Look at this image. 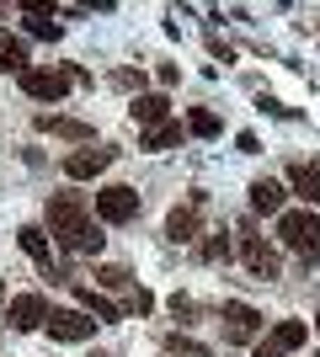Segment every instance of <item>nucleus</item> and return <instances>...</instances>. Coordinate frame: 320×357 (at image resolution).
Instances as JSON below:
<instances>
[{
  "label": "nucleus",
  "instance_id": "nucleus-18",
  "mask_svg": "<svg viewBox=\"0 0 320 357\" xmlns=\"http://www.w3.org/2000/svg\"><path fill=\"white\" fill-rule=\"evenodd\" d=\"M16 240H22V251H27L32 261H43V267H48V229H38V224H22V229H16Z\"/></svg>",
  "mask_w": 320,
  "mask_h": 357
},
{
  "label": "nucleus",
  "instance_id": "nucleus-6",
  "mask_svg": "<svg viewBox=\"0 0 320 357\" xmlns=\"http://www.w3.org/2000/svg\"><path fill=\"white\" fill-rule=\"evenodd\" d=\"M96 326H102V320L86 314V310H54L48 314V336H54V342H91Z\"/></svg>",
  "mask_w": 320,
  "mask_h": 357
},
{
  "label": "nucleus",
  "instance_id": "nucleus-7",
  "mask_svg": "<svg viewBox=\"0 0 320 357\" xmlns=\"http://www.w3.org/2000/svg\"><path fill=\"white\" fill-rule=\"evenodd\" d=\"M261 336V314L251 310V304H241V298H229L224 304V342L229 347H245Z\"/></svg>",
  "mask_w": 320,
  "mask_h": 357
},
{
  "label": "nucleus",
  "instance_id": "nucleus-12",
  "mask_svg": "<svg viewBox=\"0 0 320 357\" xmlns=\"http://www.w3.org/2000/svg\"><path fill=\"white\" fill-rule=\"evenodd\" d=\"M251 208L257 213H283V181H273V176L251 181Z\"/></svg>",
  "mask_w": 320,
  "mask_h": 357
},
{
  "label": "nucleus",
  "instance_id": "nucleus-27",
  "mask_svg": "<svg viewBox=\"0 0 320 357\" xmlns=\"http://www.w3.org/2000/svg\"><path fill=\"white\" fill-rule=\"evenodd\" d=\"M257 357H289V352H283V347H273V342H261V347H257Z\"/></svg>",
  "mask_w": 320,
  "mask_h": 357
},
{
  "label": "nucleus",
  "instance_id": "nucleus-3",
  "mask_svg": "<svg viewBox=\"0 0 320 357\" xmlns=\"http://www.w3.org/2000/svg\"><path fill=\"white\" fill-rule=\"evenodd\" d=\"M139 208H144V203H139V192H134V187H123V181L96 192V219H102V224H134Z\"/></svg>",
  "mask_w": 320,
  "mask_h": 357
},
{
  "label": "nucleus",
  "instance_id": "nucleus-21",
  "mask_svg": "<svg viewBox=\"0 0 320 357\" xmlns=\"http://www.w3.org/2000/svg\"><path fill=\"white\" fill-rule=\"evenodd\" d=\"M187 128H192L198 139H219L224 123H219V112H208V107H192V112H187Z\"/></svg>",
  "mask_w": 320,
  "mask_h": 357
},
{
  "label": "nucleus",
  "instance_id": "nucleus-11",
  "mask_svg": "<svg viewBox=\"0 0 320 357\" xmlns=\"http://www.w3.org/2000/svg\"><path fill=\"white\" fill-rule=\"evenodd\" d=\"M166 235L176 240V245H192V240H198V203H187V208H171Z\"/></svg>",
  "mask_w": 320,
  "mask_h": 357
},
{
  "label": "nucleus",
  "instance_id": "nucleus-14",
  "mask_svg": "<svg viewBox=\"0 0 320 357\" xmlns=\"http://www.w3.org/2000/svg\"><path fill=\"white\" fill-rule=\"evenodd\" d=\"M289 181H294V192L305 197L310 208H320V165H294Z\"/></svg>",
  "mask_w": 320,
  "mask_h": 357
},
{
  "label": "nucleus",
  "instance_id": "nucleus-8",
  "mask_svg": "<svg viewBox=\"0 0 320 357\" xmlns=\"http://www.w3.org/2000/svg\"><path fill=\"white\" fill-rule=\"evenodd\" d=\"M107 165H112V149L107 144H86V149H75V155H64V176L70 181H91V176H102Z\"/></svg>",
  "mask_w": 320,
  "mask_h": 357
},
{
  "label": "nucleus",
  "instance_id": "nucleus-16",
  "mask_svg": "<svg viewBox=\"0 0 320 357\" xmlns=\"http://www.w3.org/2000/svg\"><path fill=\"white\" fill-rule=\"evenodd\" d=\"M182 144V123H160V128H150V134L139 139V149H150V155H160V149H176Z\"/></svg>",
  "mask_w": 320,
  "mask_h": 357
},
{
  "label": "nucleus",
  "instance_id": "nucleus-9",
  "mask_svg": "<svg viewBox=\"0 0 320 357\" xmlns=\"http://www.w3.org/2000/svg\"><path fill=\"white\" fill-rule=\"evenodd\" d=\"M48 314H54V310L43 304V294H16L6 320H11L16 331H38V326H48Z\"/></svg>",
  "mask_w": 320,
  "mask_h": 357
},
{
  "label": "nucleus",
  "instance_id": "nucleus-15",
  "mask_svg": "<svg viewBox=\"0 0 320 357\" xmlns=\"http://www.w3.org/2000/svg\"><path fill=\"white\" fill-rule=\"evenodd\" d=\"M27 43H16V38H0V75H27Z\"/></svg>",
  "mask_w": 320,
  "mask_h": 357
},
{
  "label": "nucleus",
  "instance_id": "nucleus-25",
  "mask_svg": "<svg viewBox=\"0 0 320 357\" xmlns=\"http://www.w3.org/2000/svg\"><path fill=\"white\" fill-rule=\"evenodd\" d=\"M171 357H208V347H198V342H187V336H171Z\"/></svg>",
  "mask_w": 320,
  "mask_h": 357
},
{
  "label": "nucleus",
  "instance_id": "nucleus-10",
  "mask_svg": "<svg viewBox=\"0 0 320 357\" xmlns=\"http://www.w3.org/2000/svg\"><path fill=\"white\" fill-rule=\"evenodd\" d=\"M166 112H171V102L160 96V91H150V96H134V107H128V118H134L144 134H150V128H160V123H171Z\"/></svg>",
  "mask_w": 320,
  "mask_h": 357
},
{
  "label": "nucleus",
  "instance_id": "nucleus-23",
  "mask_svg": "<svg viewBox=\"0 0 320 357\" xmlns=\"http://www.w3.org/2000/svg\"><path fill=\"white\" fill-rule=\"evenodd\" d=\"M198 256H203V261H229V240H224V235H208V240L198 245Z\"/></svg>",
  "mask_w": 320,
  "mask_h": 357
},
{
  "label": "nucleus",
  "instance_id": "nucleus-28",
  "mask_svg": "<svg viewBox=\"0 0 320 357\" xmlns=\"http://www.w3.org/2000/svg\"><path fill=\"white\" fill-rule=\"evenodd\" d=\"M0 304H6V283H0Z\"/></svg>",
  "mask_w": 320,
  "mask_h": 357
},
{
  "label": "nucleus",
  "instance_id": "nucleus-2",
  "mask_svg": "<svg viewBox=\"0 0 320 357\" xmlns=\"http://www.w3.org/2000/svg\"><path fill=\"white\" fill-rule=\"evenodd\" d=\"M277 240L299 256H320V213H310V208L277 213Z\"/></svg>",
  "mask_w": 320,
  "mask_h": 357
},
{
  "label": "nucleus",
  "instance_id": "nucleus-29",
  "mask_svg": "<svg viewBox=\"0 0 320 357\" xmlns=\"http://www.w3.org/2000/svg\"><path fill=\"white\" fill-rule=\"evenodd\" d=\"M315 331H320V314H315Z\"/></svg>",
  "mask_w": 320,
  "mask_h": 357
},
{
  "label": "nucleus",
  "instance_id": "nucleus-13",
  "mask_svg": "<svg viewBox=\"0 0 320 357\" xmlns=\"http://www.w3.org/2000/svg\"><path fill=\"white\" fill-rule=\"evenodd\" d=\"M38 128L43 134H59V139H75V144H91V123H80V118H38Z\"/></svg>",
  "mask_w": 320,
  "mask_h": 357
},
{
  "label": "nucleus",
  "instance_id": "nucleus-24",
  "mask_svg": "<svg viewBox=\"0 0 320 357\" xmlns=\"http://www.w3.org/2000/svg\"><path fill=\"white\" fill-rule=\"evenodd\" d=\"M96 283L102 288H128L134 278H128V267H96Z\"/></svg>",
  "mask_w": 320,
  "mask_h": 357
},
{
  "label": "nucleus",
  "instance_id": "nucleus-1",
  "mask_svg": "<svg viewBox=\"0 0 320 357\" xmlns=\"http://www.w3.org/2000/svg\"><path fill=\"white\" fill-rule=\"evenodd\" d=\"M86 224H91V203H86V192H54V197H48V235L59 240V245H70Z\"/></svg>",
  "mask_w": 320,
  "mask_h": 357
},
{
  "label": "nucleus",
  "instance_id": "nucleus-22",
  "mask_svg": "<svg viewBox=\"0 0 320 357\" xmlns=\"http://www.w3.org/2000/svg\"><path fill=\"white\" fill-rule=\"evenodd\" d=\"M102 229H96V224H86V229H80L75 240H70V245H64V251H75V256H102Z\"/></svg>",
  "mask_w": 320,
  "mask_h": 357
},
{
  "label": "nucleus",
  "instance_id": "nucleus-26",
  "mask_svg": "<svg viewBox=\"0 0 320 357\" xmlns=\"http://www.w3.org/2000/svg\"><path fill=\"white\" fill-rule=\"evenodd\" d=\"M123 310H128V314H150V310H155V298L139 288V294H128V304H123Z\"/></svg>",
  "mask_w": 320,
  "mask_h": 357
},
{
  "label": "nucleus",
  "instance_id": "nucleus-4",
  "mask_svg": "<svg viewBox=\"0 0 320 357\" xmlns=\"http://www.w3.org/2000/svg\"><path fill=\"white\" fill-rule=\"evenodd\" d=\"M241 261L251 267V278H261V283H273V278H277V251L251 229V224H241Z\"/></svg>",
  "mask_w": 320,
  "mask_h": 357
},
{
  "label": "nucleus",
  "instance_id": "nucleus-20",
  "mask_svg": "<svg viewBox=\"0 0 320 357\" xmlns=\"http://www.w3.org/2000/svg\"><path fill=\"white\" fill-rule=\"evenodd\" d=\"M22 16H27V32H32V38H59V22H54V11H43V6H27V11H22Z\"/></svg>",
  "mask_w": 320,
  "mask_h": 357
},
{
  "label": "nucleus",
  "instance_id": "nucleus-19",
  "mask_svg": "<svg viewBox=\"0 0 320 357\" xmlns=\"http://www.w3.org/2000/svg\"><path fill=\"white\" fill-rule=\"evenodd\" d=\"M80 310H86V314H96V320H102V326H107V320H118V304H112V298H102V294H96V288H80Z\"/></svg>",
  "mask_w": 320,
  "mask_h": 357
},
{
  "label": "nucleus",
  "instance_id": "nucleus-5",
  "mask_svg": "<svg viewBox=\"0 0 320 357\" xmlns=\"http://www.w3.org/2000/svg\"><path fill=\"white\" fill-rule=\"evenodd\" d=\"M70 86H75L70 70H27V75H22V91H27L32 102H54V107H59L64 96H70Z\"/></svg>",
  "mask_w": 320,
  "mask_h": 357
},
{
  "label": "nucleus",
  "instance_id": "nucleus-17",
  "mask_svg": "<svg viewBox=\"0 0 320 357\" xmlns=\"http://www.w3.org/2000/svg\"><path fill=\"white\" fill-rule=\"evenodd\" d=\"M305 342H310L305 320H277L273 326V347H283V352H294V347H305Z\"/></svg>",
  "mask_w": 320,
  "mask_h": 357
}]
</instances>
